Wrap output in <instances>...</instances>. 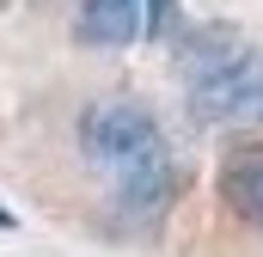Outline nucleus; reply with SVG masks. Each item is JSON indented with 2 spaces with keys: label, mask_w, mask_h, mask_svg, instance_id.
Masks as SVG:
<instances>
[{
  "label": "nucleus",
  "mask_w": 263,
  "mask_h": 257,
  "mask_svg": "<svg viewBox=\"0 0 263 257\" xmlns=\"http://www.w3.org/2000/svg\"><path fill=\"white\" fill-rule=\"evenodd\" d=\"M190 117L202 128H245L263 123V49H239L233 62H220L214 74L190 80Z\"/></svg>",
  "instance_id": "f03ea898"
},
{
  "label": "nucleus",
  "mask_w": 263,
  "mask_h": 257,
  "mask_svg": "<svg viewBox=\"0 0 263 257\" xmlns=\"http://www.w3.org/2000/svg\"><path fill=\"white\" fill-rule=\"evenodd\" d=\"M147 37V0H80L73 43L86 49H129Z\"/></svg>",
  "instance_id": "7ed1b4c3"
},
{
  "label": "nucleus",
  "mask_w": 263,
  "mask_h": 257,
  "mask_svg": "<svg viewBox=\"0 0 263 257\" xmlns=\"http://www.w3.org/2000/svg\"><path fill=\"white\" fill-rule=\"evenodd\" d=\"M178 19V0H147V37H165Z\"/></svg>",
  "instance_id": "423d86ee"
},
{
  "label": "nucleus",
  "mask_w": 263,
  "mask_h": 257,
  "mask_svg": "<svg viewBox=\"0 0 263 257\" xmlns=\"http://www.w3.org/2000/svg\"><path fill=\"white\" fill-rule=\"evenodd\" d=\"M214 190H220V208L233 221H245L251 233H263V141H245V147H233L220 159Z\"/></svg>",
  "instance_id": "20e7f679"
},
{
  "label": "nucleus",
  "mask_w": 263,
  "mask_h": 257,
  "mask_svg": "<svg viewBox=\"0 0 263 257\" xmlns=\"http://www.w3.org/2000/svg\"><path fill=\"white\" fill-rule=\"evenodd\" d=\"M12 227H18V221H12V214H6V208H0V233H12Z\"/></svg>",
  "instance_id": "0eeeda50"
},
{
  "label": "nucleus",
  "mask_w": 263,
  "mask_h": 257,
  "mask_svg": "<svg viewBox=\"0 0 263 257\" xmlns=\"http://www.w3.org/2000/svg\"><path fill=\"white\" fill-rule=\"evenodd\" d=\"M80 153L110 184V208L123 227H153L184 184V166L165 141L159 117L141 98H98L80 117Z\"/></svg>",
  "instance_id": "f257e3e1"
},
{
  "label": "nucleus",
  "mask_w": 263,
  "mask_h": 257,
  "mask_svg": "<svg viewBox=\"0 0 263 257\" xmlns=\"http://www.w3.org/2000/svg\"><path fill=\"white\" fill-rule=\"evenodd\" d=\"M245 49V37L233 31V25H202V31H190L184 43H178V67H184V86L190 80H202V74H214L220 62H233Z\"/></svg>",
  "instance_id": "39448f33"
}]
</instances>
